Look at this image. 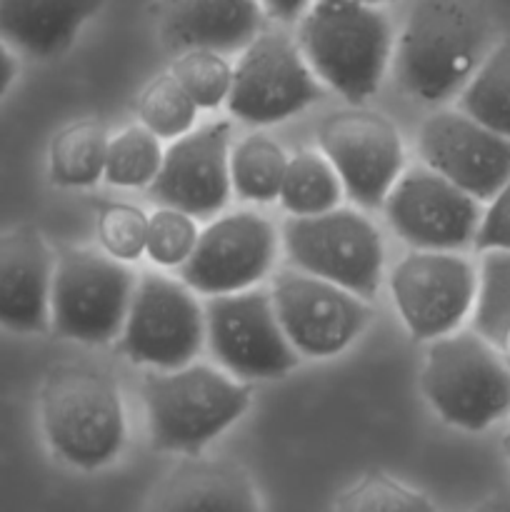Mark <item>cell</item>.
<instances>
[{"label": "cell", "mask_w": 510, "mask_h": 512, "mask_svg": "<svg viewBox=\"0 0 510 512\" xmlns=\"http://www.w3.org/2000/svg\"><path fill=\"white\" fill-rule=\"evenodd\" d=\"M295 40L320 83L350 105L378 93L395 48L388 15L363 0H313Z\"/></svg>", "instance_id": "obj_1"}, {"label": "cell", "mask_w": 510, "mask_h": 512, "mask_svg": "<svg viewBox=\"0 0 510 512\" xmlns=\"http://www.w3.org/2000/svg\"><path fill=\"white\" fill-rule=\"evenodd\" d=\"M38 415L50 453L70 468L100 470L123 453L125 405L103 370L55 365L40 385Z\"/></svg>", "instance_id": "obj_2"}, {"label": "cell", "mask_w": 510, "mask_h": 512, "mask_svg": "<svg viewBox=\"0 0 510 512\" xmlns=\"http://www.w3.org/2000/svg\"><path fill=\"white\" fill-rule=\"evenodd\" d=\"M488 23L463 0H420L393 48L398 83L423 103H443L465 88L488 53Z\"/></svg>", "instance_id": "obj_3"}, {"label": "cell", "mask_w": 510, "mask_h": 512, "mask_svg": "<svg viewBox=\"0 0 510 512\" xmlns=\"http://www.w3.org/2000/svg\"><path fill=\"white\" fill-rule=\"evenodd\" d=\"M143 408L153 448L198 455L250 408V388L223 368L185 363L143 378Z\"/></svg>", "instance_id": "obj_4"}, {"label": "cell", "mask_w": 510, "mask_h": 512, "mask_svg": "<svg viewBox=\"0 0 510 512\" xmlns=\"http://www.w3.org/2000/svg\"><path fill=\"white\" fill-rule=\"evenodd\" d=\"M420 390L440 420L480 433L510 410V365L475 330H453L425 350Z\"/></svg>", "instance_id": "obj_5"}, {"label": "cell", "mask_w": 510, "mask_h": 512, "mask_svg": "<svg viewBox=\"0 0 510 512\" xmlns=\"http://www.w3.org/2000/svg\"><path fill=\"white\" fill-rule=\"evenodd\" d=\"M138 275L103 250H55L50 333L60 340L105 345L118 340Z\"/></svg>", "instance_id": "obj_6"}, {"label": "cell", "mask_w": 510, "mask_h": 512, "mask_svg": "<svg viewBox=\"0 0 510 512\" xmlns=\"http://www.w3.org/2000/svg\"><path fill=\"white\" fill-rule=\"evenodd\" d=\"M280 245L293 268L330 280L365 300L383 283L385 243L373 220L355 208L318 215H290Z\"/></svg>", "instance_id": "obj_7"}, {"label": "cell", "mask_w": 510, "mask_h": 512, "mask_svg": "<svg viewBox=\"0 0 510 512\" xmlns=\"http://www.w3.org/2000/svg\"><path fill=\"white\" fill-rule=\"evenodd\" d=\"M323 98V83L305 60L298 40L260 30L238 53L228 113L248 125H275Z\"/></svg>", "instance_id": "obj_8"}, {"label": "cell", "mask_w": 510, "mask_h": 512, "mask_svg": "<svg viewBox=\"0 0 510 512\" xmlns=\"http://www.w3.org/2000/svg\"><path fill=\"white\" fill-rule=\"evenodd\" d=\"M205 343V313L198 295L163 273L138 275L118 350L150 370L180 368L198 358Z\"/></svg>", "instance_id": "obj_9"}, {"label": "cell", "mask_w": 510, "mask_h": 512, "mask_svg": "<svg viewBox=\"0 0 510 512\" xmlns=\"http://www.w3.org/2000/svg\"><path fill=\"white\" fill-rule=\"evenodd\" d=\"M205 343L215 363L233 378L278 380L298 365L300 355L285 338L270 290L260 285L205 298Z\"/></svg>", "instance_id": "obj_10"}, {"label": "cell", "mask_w": 510, "mask_h": 512, "mask_svg": "<svg viewBox=\"0 0 510 512\" xmlns=\"http://www.w3.org/2000/svg\"><path fill=\"white\" fill-rule=\"evenodd\" d=\"M268 290L300 358H335L363 335L373 315L365 298L298 268L278 270Z\"/></svg>", "instance_id": "obj_11"}, {"label": "cell", "mask_w": 510, "mask_h": 512, "mask_svg": "<svg viewBox=\"0 0 510 512\" xmlns=\"http://www.w3.org/2000/svg\"><path fill=\"white\" fill-rule=\"evenodd\" d=\"M390 295L410 338L430 343L453 333L473 310L478 273L458 250H410L390 270Z\"/></svg>", "instance_id": "obj_12"}, {"label": "cell", "mask_w": 510, "mask_h": 512, "mask_svg": "<svg viewBox=\"0 0 510 512\" xmlns=\"http://www.w3.org/2000/svg\"><path fill=\"white\" fill-rule=\"evenodd\" d=\"M280 253V233L255 210L220 213L208 220L195 250L180 268V280L195 295L238 293L255 288L273 273Z\"/></svg>", "instance_id": "obj_13"}, {"label": "cell", "mask_w": 510, "mask_h": 512, "mask_svg": "<svg viewBox=\"0 0 510 512\" xmlns=\"http://www.w3.org/2000/svg\"><path fill=\"white\" fill-rule=\"evenodd\" d=\"M318 148L340 175L345 195L360 210H378L405 170L398 128L363 105L325 118L318 128Z\"/></svg>", "instance_id": "obj_14"}, {"label": "cell", "mask_w": 510, "mask_h": 512, "mask_svg": "<svg viewBox=\"0 0 510 512\" xmlns=\"http://www.w3.org/2000/svg\"><path fill=\"white\" fill-rule=\"evenodd\" d=\"M385 223L415 250H463L480 223V200L428 165L400 173L380 205Z\"/></svg>", "instance_id": "obj_15"}, {"label": "cell", "mask_w": 510, "mask_h": 512, "mask_svg": "<svg viewBox=\"0 0 510 512\" xmlns=\"http://www.w3.org/2000/svg\"><path fill=\"white\" fill-rule=\"evenodd\" d=\"M233 125L228 120L200 125L170 140L148 193L158 205L183 210L195 220H213L233 195L230 185Z\"/></svg>", "instance_id": "obj_16"}, {"label": "cell", "mask_w": 510, "mask_h": 512, "mask_svg": "<svg viewBox=\"0 0 510 512\" xmlns=\"http://www.w3.org/2000/svg\"><path fill=\"white\" fill-rule=\"evenodd\" d=\"M423 165L433 168L475 200L485 203L510 178V138L463 110L430 115L418 133Z\"/></svg>", "instance_id": "obj_17"}, {"label": "cell", "mask_w": 510, "mask_h": 512, "mask_svg": "<svg viewBox=\"0 0 510 512\" xmlns=\"http://www.w3.org/2000/svg\"><path fill=\"white\" fill-rule=\"evenodd\" d=\"M55 250L33 225L0 228V328L18 335L50 333Z\"/></svg>", "instance_id": "obj_18"}, {"label": "cell", "mask_w": 510, "mask_h": 512, "mask_svg": "<svg viewBox=\"0 0 510 512\" xmlns=\"http://www.w3.org/2000/svg\"><path fill=\"white\" fill-rule=\"evenodd\" d=\"M160 33L173 48L240 53L265 28L260 0H160Z\"/></svg>", "instance_id": "obj_19"}, {"label": "cell", "mask_w": 510, "mask_h": 512, "mask_svg": "<svg viewBox=\"0 0 510 512\" xmlns=\"http://www.w3.org/2000/svg\"><path fill=\"white\" fill-rule=\"evenodd\" d=\"M105 0H0V40L33 60H53L75 43Z\"/></svg>", "instance_id": "obj_20"}, {"label": "cell", "mask_w": 510, "mask_h": 512, "mask_svg": "<svg viewBox=\"0 0 510 512\" xmlns=\"http://www.w3.org/2000/svg\"><path fill=\"white\" fill-rule=\"evenodd\" d=\"M153 510H258V490L240 465L228 460H183L150 495Z\"/></svg>", "instance_id": "obj_21"}, {"label": "cell", "mask_w": 510, "mask_h": 512, "mask_svg": "<svg viewBox=\"0 0 510 512\" xmlns=\"http://www.w3.org/2000/svg\"><path fill=\"white\" fill-rule=\"evenodd\" d=\"M110 133L103 120L80 118L63 125L48 145V178L55 188L83 190L103 180Z\"/></svg>", "instance_id": "obj_22"}, {"label": "cell", "mask_w": 510, "mask_h": 512, "mask_svg": "<svg viewBox=\"0 0 510 512\" xmlns=\"http://www.w3.org/2000/svg\"><path fill=\"white\" fill-rule=\"evenodd\" d=\"M288 153L263 133L240 138L230 148V185L245 203H275L283 185Z\"/></svg>", "instance_id": "obj_23"}, {"label": "cell", "mask_w": 510, "mask_h": 512, "mask_svg": "<svg viewBox=\"0 0 510 512\" xmlns=\"http://www.w3.org/2000/svg\"><path fill=\"white\" fill-rule=\"evenodd\" d=\"M345 190L340 175L318 150H298L288 158L278 203L288 215H318L338 208Z\"/></svg>", "instance_id": "obj_24"}, {"label": "cell", "mask_w": 510, "mask_h": 512, "mask_svg": "<svg viewBox=\"0 0 510 512\" xmlns=\"http://www.w3.org/2000/svg\"><path fill=\"white\" fill-rule=\"evenodd\" d=\"M460 110L510 138V38L493 45L480 60L460 90Z\"/></svg>", "instance_id": "obj_25"}, {"label": "cell", "mask_w": 510, "mask_h": 512, "mask_svg": "<svg viewBox=\"0 0 510 512\" xmlns=\"http://www.w3.org/2000/svg\"><path fill=\"white\" fill-rule=\"evenodd\" d=\"M163 140L145 125H128L110 135L103 180L115 188H150L163 163Z\"/></svg>", "instance_id": "obj_26"}, {"label": "cell", "mask_w": 510, "mask_h": 512, "mask_svg": "<svg viewBox=\"0 0 510 512\" xmlns=\"http://www.w3.org/2000/svg\"><path fill=\"white\" fill-rule=\"evenodd\" d=\"M135 110H138L140 125H145L150 133L158 135L160 140H168V143L193 130L200 113L198 105L180 88L170 70L163 75H155L140 90Z\"/></svg>", "instance_id": "obj_27"}, {"label": "cell", "mask_w": 510, "mask_h": 512, "mask_svg": "<svg viewBox=\"0 0 510 512\" xmlns=\"http://www.w3.org/2000/svg\"><path fill=\"white\" fill-rule=\"evenodd\" d=\"M473 308V330L498 348L510 328V250H483Z\"/></svg>", "instance_id": "obj_28"}, {"label": "cell", "mask_w": 510, "mask_h": 512, "mask_svg": "<svg viewBox=\"0 0 510 512\" xmlns=\"http://www.w3.org/2000/svg\"><path fill=\"white\" fill-rule=\"evenodd\" d=\"M170 73L198 105V110H215L228 103L233 88V65L228 63L225 53L210 48L180 50L170 65Z\"/></svg>", "instance_id": "obj_29"}, {"label": "cell", "mask_w": 510, "mask_h": 512, "mask_svg": "<svg viewBox=\"0 0 510 512\" xmlns=\"http://www.w3.org/2000/svg\"><path fill=\"white\" fill-rule=\"evenodd\" d=\"M335 510L343 512H375V510H408L425 512L433 510L435 505L418 493L415 488L405 485L403 480L385 475L380 470L360 475L358 480L340 490L338 498L333 500Z\"/></svg>", "instance_id": "obj_30"}, {"label": "cell", "mask_w": 510, "mask_h": 512, "mask_svg": "<svg viewBox=\"0 0 510 512\" xmlns=\"http://www.w3.org/2000/svg\"><path fill=\"white\" fill-rule=\"evenodd\" d=\"M150 215L143 208L123 200H110L98 208L95 230H98L100 250L120 263H135L145 255Z\"/></svg>", "instance_id": "obj_31"}, {"label": "cell", "mask_w": 510, "mask_h": 512, "mask_svg": "<svg viewBox=\"0 0 510 512\" xmlns=\"http://www.w3.org/2000/svg\"><path fill=\"white\" fill-rule=\"evenodd\" d=\"M198 220L183 210L158 205L148 220V240H145V255L153 265L165 270L183 268L185 260L198 243Z\"/></svg>", "instance_id": "obj_32"}, {"label": "cell", "mask_w": 510, "mask_h": 512, "mask_svg": "<svg viewBox=\"0 0 510 512\" xmlns=\"http://www.w3.org/2000/svg\"><path fill=\"white\" fill-rule=\"evenodd\" d=\"M488 210L480 215L473 248L478 253L493 248L510 250V178L500 185L498 193L488 200Z\"/></svg>", "instance_id": "obj_33"}, {"label": "cell", "mask_w": 510, "mask_h": 512, "mask_svg": "<svg viewBox=\"0 0 510 512\" xmlns=\"http://www.w3.org/2000/svg\"><path fill=\"white\" fill-rule=\"evenodd\" d=\"M263 3L265 15L280 20V23H295L300 15L310 8L313 0H260Z\"/></svg>", "instance_id": "obj_34"}, {"label": "cell", "mask_w": 510, "mask_h": 512, "mask_svg": "<svg viewBox=\"0 0 510 512\" xmlns=\"http://www.w3.org/2000/svg\"><path fill=\"white\" fill-rule=\"evenodd\" d=\"M18 70V53L5 40H0V98H5L8 90L13 88V83L18 80Z\"/></svg>", "instance_id": "obj_35"}, {"label": "cell", "mask_w": 510, "mask_h": 512, "mask_svg": "<svg viewBox=\"0 0 510 512\" xmlns=\"http://www.w3.org/2000/svg\"><path fill=\"white\" fill-rule=\"evenodd\" d=\"M498 350H500V355L505 358V363L510 365V328H508V333L503 335V340L498 343Z\"/></svg>", "instance_id": "obj_36"}, {"label": "cell", "mask_w": 510, "mask_h": 512, "mask_svg": "<svg viewBox=\"0 0 510 512\" xmlns=\"http://www.w3.org/2000/svg\"><path fill=\"white\" fill-rule=\"evenodd\" d=\"M503 448H505V453H508V458H510V435L503 440Z\"/></svg>", "instance_id": "obj_37"}, {"label": "cell", "mask_w": 510, "mask_h": 512, "mask_svg": "<svg viewBox=\"0 0 510 512\" xmlns=\"http://www.w3.org/2000/svg\"><path fill=\"white\" fill-rule=\"evenodd\" d=\"M363 3H370V5H383V3H388V0H363Z\"/></svg>", "instance_id": "obj_38"}]
</instances>
